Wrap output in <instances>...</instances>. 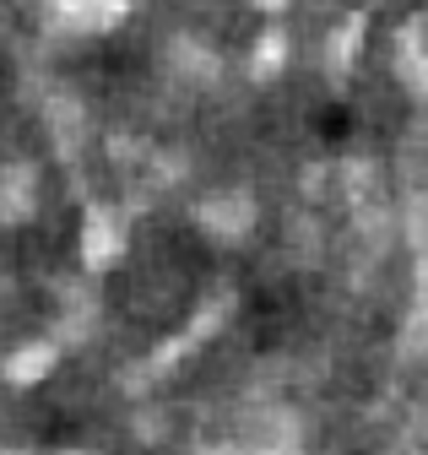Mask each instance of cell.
Masks as SVG:
<instances>
[{"label":"cell","mask_w":428,"mask_h":455,"mask_svg":"<svg viewBox=\"0 0 428 455\" xmlns=\"http://www.w3.org/2000/svg\"><path fill=\"white\" fill-rule=\"evenodd\" d=\"M250 217H255V206L244 196H211L201 206V222L211 228V234H223V239H239L244 228H250Z\"/></svg>","instance_id":"cell-1"},{"label":"cell","mask_w":428,"mask_h":455,"mask_svg":"<svg viewBox=\"0 0 428 455\" xmlns=\"http://www.w3.org/2000/svg\"><path fill=\"white\" fill-rule=\"evenodd\" d=\"M49 358H55V353H49V341H38V347H28V353H17L12 363H6V374L17 379V385H33L44 369H49Z\"/></svg>","instance_id":"cell-3"},{"label":"cell","mask_w":428,"mask_h":455,"mask_svg":"<svg viewBox=\"0 0 428 455\" xmlns=\"http://www.w3.org/2000/svg\"><path fill=\"white\" fill-rule=\"evenodd\" d=\"M412 331H428V244H423V266H417V315Z\"/></svg>","instance_id":"cell-5"},{"label":"cell","mask_w":428,"mask_h":455,"mask_svg":"<svg viewBox=\"0 0 428 455\" xmlns=\"http://www.w3.org/2000/svg\"><path fill=\"white\" fill-rule=\"evenodd\" d=\"M82 239H87V260H109V255L120 250V244H115V222L103 217V212L87 217V234H82Z\"/></svg>","instance_id":"cell-4"},{"label":"cell","mask_w":428,"mask_h":455,"mask_svg":"<svg viewBox=\"0 0 428 455\" xmlns=\"http://www.w3.org/2000/svg\"><path fill=\"white\" fill-rule=\"evenodd\" d=\"M131 0H55V17L71 28H109L125 17Z\"/></svg>","instance_id":"cell-2"}]
</instances>
